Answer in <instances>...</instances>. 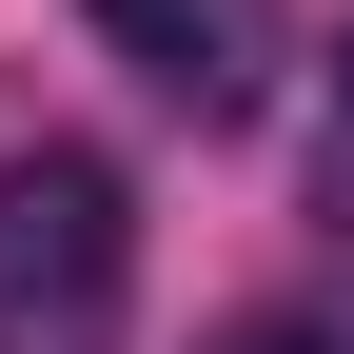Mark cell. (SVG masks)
<instances>
[{"instance_id": "6da1fadb", "label": "cell", "mask_w": 354, "mask_h": 354, "mask_svg": "<svg viewBox=\"0 0 354 354\" xmlns=\"http://www.w3.org/2000/svg\"><path fill=\"white\" fill-rule=\"evenodd\" d=\"M138 335V197L118 158L20 138L0 158V354H118Z\"/></svg>"}, {"instance_id": "7a4b0ae2", "label": "cell", "mask_w": 354, "mask_h": 354, "mask_svg": "<svg viewBox=\"0 0 354 354\" xmlns=\"http://www.w3.org/2000/svg\"><path fill=\"white\" fill-rule=\"evenodd\" d=\"M99 39L197 118V138H236V118L276 99V59H295V0H99Z\"/></svg>"}, {"instance_id": "3957f363", "label": "cell", "mask_w": 354, "mask_h": 354, "mask_svg": "<svg viewBox=\"0 0 354 354\" xmlns=\"http://www.w3.org/2000/svg\"><path fill=\"white\" fill-rule=\"evenodd\" d=\"M197 354H354V315H295V295H276V315H216Z\"/></svg>"}, {"instance_id": "277c9868", "label": "cell", "mask_w": 354, "mask_h": 354, "mask_svg": "<svg viewBox=\"0 0 354 354\" xmlns=\"http://www.w3.org/2000/svg\"><path fill=\"white\" fill-rule=\"evenodd\" d=\"M335 216H354V118H335Z\"/></svg>"}]
</instances>
